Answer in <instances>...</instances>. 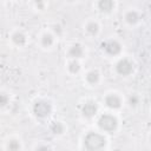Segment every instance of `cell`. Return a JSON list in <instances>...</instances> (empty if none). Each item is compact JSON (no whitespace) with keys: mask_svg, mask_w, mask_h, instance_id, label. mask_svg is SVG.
Listing matches in <instances>:
<instances>
[{"mask_svg":"<svg viewBox=\"0 0 151 151\" xmlns=\"http://www.w3.org/2000/svg\"><path fill=\"white\" fill-rule=\"evenodd\" d=\"M107 145V138L101 131H88L85 133L83 142H81V147L88 151H97V150H103Z\"/></svg>","mask_w":151,"mask_h":151,"instance_id":"6da1fadb","label":"cell"},{"mask_svg":"<svg viewBox=\"0 0 151 151\" xmlns=\"http://www.w3.org/2000/svg\"><path fill=\"white\" fill-rule=\"evenodd\" d=\"M97 127L103 133H113L119 127V118L116 113L104 112L97 116Z\"/></svg>","mask_w":151,"mask_h":151,"instance_id":"7a4b0ae2","label":"cell"},{"mask_svg":"<svg viewBox=\"0 0 151 151\" xmlns=\"http://www.w3.org/2000/svg\"><path fill=\"white\" fill-rule=\"evenodd\" d=\"M53 104L46 98H39L32 104V113L38 119H46L53 113Z\"/></svg>","mask_w":151,"mask_h":151,"instance_id":"3957f363","label":"cell"},{"mask_svg":"<svg viewBox=\"0 0 151 151\" xmlns=\"http://www.w3.org/2000/svg\"><path fill=\"white\" fill-rule=\"evenodd\" d=\"M101 52L110 58H118L123 52V44L116 38H109L100 44Z\"/></svg>","mask_w":151,"mask_h":151,"instance_id":"277c9868","label":"cell"},{"mask_svg":"<svg viewBox=\"0 0 151 151\" xmlns=\"http://www.w3.org/2000/svg\"><path fill=\"white\" fill-rule=\"evenodd\" d=\"M136 64L129 57H118V60L114 64V72L119 77H129L134 73Z\"/></svg>","mask_w":151,"mask_h":151,"instance_id":"5b68a950","label":"cell"},{"mask_svg":"<svg viewBox=\"0 0 151 151\" xmlns=\"http://www.w3.org/2000/svg\"><path fill=\"white\" fill-rule=\"evenodd\" d=\"M103 104L110 111H118L124 105V98L120 93H118L116 91H111V92H107L104 96Z\"/></svg>","mask_w":151,"mask_h":151,"instance_id":"8992f818","label":"cell"},{"mask_svg":"<svg viewBox=\"0 0 151 151\" xmlns=\"http://www.w3.org/2000/svg\"><path fill=\"white\" fill-rule=\"evenodd\" d=\"M80 114L83 118L91 120L99 114V105L96 100L87 99L80 106Z\"/></svg>","mask_w":151,"mask_h":151,"instance_id":"52a82bcc","label":"cell"},{"mask_svg":"<svg viewBox=\"0 0 151 151\" xmlns=\"http://www.w3.org/2000/svg\"><path fill=\"white\" fill-rule=\"evenodd\" d=\"M123 21L125 22V25L134 27L142 21V13L136 8H129L123 14Z\"/></svg>","mask_w":151,"mask_h":151,"instance_id":"ba28073f","label":"cell"},{"mask_svg":"<svg viewBox=\"0 0 151 151\" xmlns=\"http://www.w3.org/2000/svg\"><path fill=\"white\" fill-rule=\"evenodd\" d=\"M66 54H67L68 59H78V60H80V59H83L85 57L86 50H85V46L81 42L76 41V42H72L68 46V48L66 51Z\"/></svg>","mask_w":151,"mask_h":151,"instance_id":"9c48e42d","label":"cell"},{"mask_svg":"<svg viewBox=\"0 0 151 151\" xmlns=\"http://www.w3.org/2000/svg\"><path fill=\"white\" fill-rule=\"evenodd\" d=\"M9 39H11L12 45H14L15 47H19V48L25 47L27 45V42H28L27 34L22 29H20V28H17V29L12 31L11 35H9Z\"/></svg>","mask_w":151,"mask_h":151,"instance_id":"30bf717a","label":"cell"},{"mask_svg":"<svg viewBox=\"0 0 151 151\" xmlns=\"http://www.w3.org/2000/svg\"><path fill=\"white\" fill-rule=\"evenodd\" d=\"M57 37L52 33V31H44L39 35V45L44 50H51L55 42H57Z\"/></svg>","mask_w":151,"mask_h":151,"instance_id":"8fae6325","label":"cell"},{"mask_svg":"<svg viewBox=\"0 0 151 151\" xmlns=\"http://www.w3.org/2000/svg\"><path fill=\"white\" fill-rule=\"evenodd\" d=\"M116 0H96V8L100 14L107 15L116 9Z\"/></svg>","mask_w":151,"mask_h":151,"instance_id":"7c38bea8","label":"cell"},{"mask_svg":"<svg viewBox=\"0 0 151 151\" xmlns=\"http://www.w3.org/2000/svg\"><path fill=\"white\" fill-rule=\"evenodd\" d=\"M84 81L88 86H98L101 81V73L99 72L98 68H91L86 71L84 76Z\"/></svg>","mask_w":151,"mask_h":151,"instance_id":"4fadbf2b","label":"cell"},{"mask_svg":"<svg viewBox=\"0 0 151 151\" xmlns=\"http://www.w3.org/2000/svg\"><path fill=\"white\" fill-rule=\"evenodd\" d=\"M100 24L97 21V20H87L84 25V32L86 33V35L91 37V38H94L97 37L99 33H100Z\"/></svg>","mask_w":151,"mask_h":151,"instance_id":"5bb4252c","label":"cell"},{"mask_svg":"<svg viewBox=\"0 0 151 151\" xmlns=\"http://www.w3.org/2000/svg\"><path fill=\"white\" fill-rule=\"evenodd\" d=\"M66 70L70 74L76 76L79 74L81 71V63L78 59H68L67 64H66Z\"/></svg>","mask_w":151,"mask_h":151,"instance_id":"9a60e30c","label":"cell"},{"mask_svg":"<svg viewBox=\"0 0 151 151\" xmlns=\"http://www.w3.org/2000/svg\"><path fill=\"white\" fill-rule=\"evenodd\" d=\"M50 131H51L54 136H61V134L65 133L66 126H65V124H64L63 122H60V120H54V122H52L51 125H50Z\"/></svg>","mask_w":151,"mask_h":151,"instance_id":"2e32d148","label":"cell"},{"mask_svg":"<svg viewBox=\"0 0 151 151\" xmlns=\"http://www.w3.org/2000/svg\"><path fill=\"white\" fill-rule=\"evenodd\" d=\"M5 149H6V150H11V151H18V150H21V149H22L21 140L18 139V138H9V139L6 142Z\"/></svg>","mask_w":151,"mask_h":151,"instance_id":"e0dca14e","label":"cell"},{"mask_svg":"<svg viewBox=\"0 0 151 151\" xmlns=\"http://www.w3.org/2000/svg\"><path fill=\"white\" fill-rule=\"evenodd\" d=\"M140 100L142 99H140V96L138 93H130L127 99H126V103H127V105L130 107L136 109V107H138L140 105Z\"/></svg>","mask_w":151,"mask_h":151,"instance_id":"ac0fdd59","label":"cell"},{"mask_svg":"<svg viewBox=\"0 0 151 151\" xmlns=\"http://www.w3.org/2000/svg\"><path fill=\"white\" fill-rule=\"evenodd\" d=\"M11 104V96L6 91H0V110H5Z\"/></svg>","mask_w":151,"mask_h":151,"instance_id":"d6986e66","label":"cell"},{"mask_svg":"<svg viewBox=\"0 0 151 151\" xmlns=\"http://www.w3.org/2000/svg\"><path fill=\"white\" fill-rule=\"evenodd\" d=\"M31 1L38 11H45L47 7V0H31Z\"/></svg>","mask_w":151,"mask_h":151,"instance_id":"ffe728a7","label":"cell"},{"mask_svg":"<svg viewBox=\"0 0 151 151\" xmlns=\"http://www.w3.org/2000/svg\"><path fill=\"white\" fill-rule=\"evenodd\" d=\"M52 33L57 37V38H59L61 34H63V32H64V28H63V26L61 25H59V24H54L53 26H52Z\"/></svg>","mask_w":151,"mask_h":151,"instance_id":"44dd1931","label":"cell"},{"mask_svg":"<svg viewBox=\"0 0 151 151\" xmlns=\"http://www.w3.org/2000/svg\"><path fill=\"white\" fill-rule=\"evenodd\" d=\"M41 149H51V146H48V145H39V144H37L35 146H34V150H41Z\"/></svg>","mask_w":151,"mask_h":151,"instance_id":"7402d4cb","label":"cell"},{"mask_svg":"<svg viewBox=\"0 0 151 151\" xmlns=\"http://www.w3.org/2000/svg\"><path fill=\"white\" fill-rule=\"evenodd\" d=\"M65 1H67V2H76L77 0H65Z\"/></svg>","mask_w":151,"mask_h":151,"instance_id":"603a6c76","label":"cell"}]
</instances>
